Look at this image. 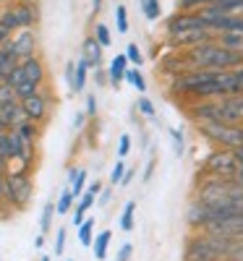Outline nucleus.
Instances as JSON below:
<instances>
[{"mask_svg":"<svg viewBox=\"0 0 243 261\" xmlns=\"http://www.w3.org/2000/svg\"><path fill=\"white\" fill-rule=\"evenodd\" d=\"M233 241L223 235L191 232L183 246V261H228Z\"/></svg>","mask_w":243,"mask_h":261,"instance_id":"1","label":"nucleus"},{"mask_svg":"<svg viewBox=\"0 0 243 261\" xmlns=\"http://www.w3.org/2000/svg\"><path fill=\"white\" fill-rule=\"evenodd\" d=\"M199 136H204L214 149L235 151L243 146V125H228V123H193Z\"/></svg>","mask_w":243,"mask_h":261,"instance_id":"2","label":"nucleus"},{"mask_svg":"<svg viewBox=\"0 0 243 261\" xmlns=\"http://www.w3.org/2000/svg\"><path fill=\"white\" fill-rule=\"evenodd\" d=\"M32 193H34V180L29 172L21 170L6 172V206L11 212H24L32 201Z\"/></svg>","mask_w":243,"mask_h":261,"instance_id":"3","label":"nucleus"},{"mask_svg":"<svg viewBox=\"0 0 243 261\" xmlns=\"http://www.w3.org/2000/svg\"><path fill=\"white\" fill-rule=\"evenodd\" d=\"M238 170V160L228 149H214L204 157L202 165V178H217V180H233Z\"/></svg>","mask_w":243,"mask_h":261,"instance_id":"4","label":"nucleus"},{"mask_svg":"<svg viewBox=\"0 0 243 261\" xmlns=\"http://www.w3.org/2000/svg\"><path fill=\"white\" fill-rule=\"evenodd\" d=\"M53 102H55V99H53L45 89H39L37 94H32V97H27V99H21V110L27 113V118H29L32 123L45 125L47 118H50V105H53Z\"/></svg>","mask_w":243,"mask_h":261,"instance_id":"5","label":"nucleus"},{"mask_svg":"<svg viewBox=\"0 0 243 261\" xmlns=\"http://www.w3.org/2000/svg\"><path fill=\"white\" fill-rule=\"evenodd\" d=\"M11 50L13 55L21 60H27L32 55H39V39H37V32L34 29H18L16 34H11Z\"/></svg>","mask_w":243,"mask_h":261,"instance_id":"6","label":"nucleus"},{"mask_svg":"<svg viewBox=\"0 0 243 261\" xmlns=\"http://www.w3.org/2000/svg\"><path fill=\"white\" fill-rule=\"evenodd\" d=\"M188 29H207L204 21H202V16H199L196 11H193V13H178V11H175V13L165 21V34H167V39L178 37V34H183V32H188Z\"/></svg>","mask_w":243,"mask_h":261,"instance_id":"7","label":"nucleus"},{"mask_svg":"<svg viewBox=\"0 0 243 261\" xmlns=\"http://www.w3.org/2000/svg\"><path fill=\"white\" fill-rule=\"evenodd\" d=\"M207 42H214V34L209 29H188L178 37H173L170 39V45L173 47H178L181 53L191 50V47H199V45H207Z\"/></svg>","mask_w":243,"mask_h":261,"instance_id":"8","label":"nucleus"},{"mask_svg":"<svg viewBox=\"0 0 243 261\" xmlns=\"http://www.w3.org/2000/svg\"><path fill=\"white\" fill-rule=\"evenodd\" d=\"M21 71H24V79L32 81V84H37L39 89L45 86V81H47V68H45V60H42L39 55H32V58H27V60H21Z\"/></svg>","mask_w":243,"mask_h":261,"instance_id":"9","label":"nucleus"},{"mask_svg":"<svg viewBox=\"0 0 243 261\" xmlns=\"http://www.w3.org/2000/svg\"><path fill=\"white\" fill-rule=\"evenodd\" d=\"M186 222H188L191 232H202V230L207 227V222H209V209H207V204L199 201V199H193V201L188 204V209H186Z\"/></svg>","mask_w":243,"mask_h":261,"instance_id":"10","label":"nucleus"},{"mask_svg":"<svg viewBox=\"0 0 243 261\" xmlns=\"http://www.w3.org/2000/svg\"><path fill=\"white\" fill-rule=\"evenodd\" d=\"M11 8L16 11V18L21 29H34L39 24V6L37 3H21V0H13Z\"/></svg>","mask_w":243,"mask_h":261,"instance_id":"11","label":"nucleus"},{"mask_svg":"<svg viewBox=\"0 0 243 261\" xmlns=\"http://www.w3.org/2000/svg\"><path fill=\"white\" fill-rule=\"evenodd\" d=\"M102 58H105V50L102 45L89 34V37H84L81 42V60H86V65H89V71L94 68H102Z\"/></svg>","mask_w":243,"mask_h":261,"instance_id":"12","label":"nucleus"},{"mask_svg":"<svg viewBox=\"0 0 243 261\" xmlns=\"http://www.w3.org/2000/svg\"><path fill=\"white\" fill-rule=\"evenodd\" d=\"M18 146H21V139H18L16 130H6V134H0V157H3L8 165L16 162Z\"/></svg>","mask_w":243,"mask_h":261,"instance_id":"13","label":"nucleus"},{"mask_svg":"<svg viewBox=\"0 0 243 261\" xmlns=\"http://www.w3.org/2000/svg\"><path fill=\"white\" fill-rule=\"evenodd\" d=\"M128 68V60L126 55H115L113 60H110V68H107V86H113V89H120V84H123V73Z\"/></svg>","mask_w":243,"mask_h":261,"instance_id":"14","label":"nucleus"},{"mask_svg":"<svg viewBox=\"0 0 243 261\" xmlns=\"http://www.w3.org/2000/svg\"><path fill=\"white\" fill-rule=\"evenodd\" d=\"M86 170L84 167H71L68 170V191L74 193V199H79V196L86 191Z\"/></svg>","mask_w":243,"mask_h":261,"instance_id":"15","label":"nucleus"},{"mask_svg":"<svg viewBox=\"0 0 243 261\" xmlns=\"http://www.w3.org/2000/svg\"><path fill=\"white\" fill-rule=\"evenodd\" d=\"M110 241H113V232L110 230H100L92 241V251H94V258L97 261H105L107 258V248H110Z\"/></svg>","mask_w":243,"mask_h":261,"instance_id":"16","label":"nucleus"},{"mask_svg":"<svg viewBox=\"0 0 243 261\" xmlns=\"http://www.w3.org/2000/svg\"><path fill=\"white\" fill-rule=\"evenodd\" d=\"M214 42H217L220 47L230 50V53H240V50H243V34L223 32V34H214Z\"/></svg>","mask_w":243,"mask_h":261,"instance_id":"17","label":"nucleus"},{"mask_svg":"<svg viewBox=\"0 0 243 261\" xmlns=\"http://www.w3.org/2000/svg\"><path fill=\"white\" fill-rule=\"evenodd\" d=\"M94 227H97V220H94V217H86V220L76 227L79 243H81L84 248H89V246H92V241H94Z\"/></svg>","mask_w":243,"mask_h":261,"instance_id":"18","label":"nucleus"},{"mask_svg":"<svg viewBox=\"0 0 243 261\" xmlns=\"http://www.w3.org/2000/svg\"><path fill=\"white\" fill-rule=\"evenodd\" d=\"M86 81H89V65H86V60H76V76H74V86L71 92L74 94H81L86 89Z\"/></svg>","mask_w":243,"mask_h":261,"instance_id":"19","label":"nucleus"},{"mask_svg":"<svg viewBox=\"0 0 243 261\" xmlns=\"http://www.w3.org/2000/svg\"><path fill=\"white\" fill-rule=\"evenodd\" d=\"M0 29H6L8 34H16V32L21 29V24H18V18H16V11H13L11 6H6V8H0Z\"/></svg>","mask_w":243,"mask_h":261,"instance_id":"20","label":"nucleus"},{"mask_svg":"<svg viewBox=\"0 0 243 261\" xmlns=\"http://www.w3.org/2000/svg\"><path fill=\"white\" fill-rule=\"evenodd\" d=\"M134 225H136V201L131 199V201H126V206L120 212V230L123 232H131V230H134Z\"/></svg>","mask_w":243,"mask_h":261,"instance_id":"21","label":"nucleus"},{"mask_svg":"<svg viewBox=\"0 0 243 261\" xmlns=\"http://www.w3.org/2000/svg\"><path fill=\"white\" fill-rule=\"evenodd\" d=\"M16 134H18L21 139H24V141L37 144V141H39V136H42V125H37V123L27 120V123H21V125L16 128Z\"/></svg>","mask_w":243,"mask_h":261,"instance_id":"22","label":"nucleus"},{"mask_svg":"<svg viewBox=\"0 0 243 261\" xmlns=\"http://www.w3.org/2000/svg\"><path fill=\"white\" fill-rule=\"evenodd\" d=\"M53 217H55V201H47L42 206V214H39V232L47 235L53 230Z\"/></svg>","mask_w":243,"mask_h":261,"instance_id":"23","label":"nucleus"},{"mask_svg":"<svg viewBox=\"0 0 243 261\" xmlns=\"http://www.w3.org/2000/svg\"><path fill=\"white\" fill-rule=\"evenodd\" d=\"M123 81H128V84L139 92V94H144V92H147V81H144V76H141V71H139V68H131V65H128L126 73H123Z\"/></svg>","mask_w":243,"mask_h":261,"instance_id":"24","label":"nucleus"},{"mask_svg":"<svg viewBox=\"0 0 243 261\" xmlns=\"http://www.w3.org/2000/svg\"><path fill=\"white\" fill-rule=\"evenodd\" d=\"M74 193L68 191V188H63L60 191V196H58V201H55V214H68L71 209H74Z\"/></svg>","mask_w":243,"mask_h":261,"instance_id":"25","label":"nucleus"},{"mask_svg":"<svg viewBox=\"0 0 243 261\" xmlns=\"http://www.w3.org/2000/svg\"><path fill=\"white\" fill-rule=\"evenodd\" d=\"M139 6L147 16V21H157L160 11H162V0H139Z\"/></svg>","mask_w":243,"mask_h":261,"instance_id":"26","label":"nucleus"},{"mask_svg":"<svg viewBox=\"0 0 243 261\" xmlns=\"http://www.w3.org/2000/svg\"><path fill=\"white\" fill-rule=\"evenodd\" d=\"M92 37H94V39L100 42V45H102V50L113 45V37H110V29H107V24H102V21H97V24H94Z\"/></svg>","mask_w":243,"mask_h":261,"instance_id":"27","label":"nucleus"},{"mask_svg":"<svg viewBox=\"0 0 243 261\" xmlns=\"http://www.w3.org/2000/svg\"><path fill=\"white\" fill-rule=\"evenodd\" d=\"M170 139H173V151H175V157H183L186 154V139H183V130L178 128H170Z\"/></svg>","mask_w":243,"mask_h":261,"instance_id":"28","label":"nucleus"},{"mask_svg":"<svg viewBox=\"0 0 243 261\" xmlns=\"http://www.w3.org/2000/svg\"><path fill=\"white\" fill-rule=\"evenodd\" d=\"M126 60H128V65H134V68H139V65L144 63V53L139 50V45H136V42H131V45L126 47Z\"/></svg>","mask_w":243,"mask_h":261,"instance_id":"29","label":"nucleus"},{"mask_svg":"<svg viewBox=\"0 0 243 261\" xmlns=\"http://www.w3.org/2000/svg\"><path fill=\"white\" fill-rule=\"evenodd\" d=\"M37 92H39V86L32 84V81H27V79L16 86V97H18V102H21V99H27V97H32V94H37Z\"/></svg>","mask_w":243,"mask_h":261,"instance_id":"30","label":"nucleus"},{"mask_svg":"<svg viewBox=\"0 0 243 261\" xmlns=\"http://www.w3.org/2000/svg\"><path fill=\"white\" fill-rule=\"evenodd\" d=\"M115 24H118V32H120V34L128 32V8H126L123 3L115 6Z\"/></svg>","mask_w":243,"mask_h":261,"instance_id":"31","label":"nucleus"},{"mask_svg":"<svg viewBox=\"0 0 243 261\" xmlns=\"http://www.w3.org/2000/svg\"><path fill=\"white\" fill-rule=\"evenodd\" d=\"M13 102H18V97H16V89H13V86H8V84L3 81V84H0V107L13 105Z\"/></svg>","mask_w":243,"mask_h":261,"instance_id":"32","label":"nucleus"},{"mask_svg":"<svg viewBox=\"0 0 243 261\" xmlns=\"http://www.w3.org/2000/svg\"><path fill=\"white\" fill-rule=\"evenodd\" d=\"M123 172H126V160H118V162L113 165V172H110V188L120 186V180H123Z\"/></svg>","mask_w":243,"mask_h":261,"instance_id":"33","label":"nucleus"},{"mask_svg":"<svg viewBox=\"0 0 243 261\" xmlns=\"http://www.w3.org/2000/svg\"><path fill=\"white\" fill-rule=\"evenodd\" d=\"M136 107H139V113L144 115V118H154V115H157V110H154V105H152V99L149 97H139V102H136Z\"/></svg>","mask_w":243,"mask_h":261,"instance_id":"34","label":"nucleus"},{"mask_svg":"<svg viewBox=\"0 0 243 261\" xmlns=\"http://www.w3.org/2000/svg\"><path fill=\"white\" fill-rule=\"evenodd\" d=\"M84 115L86 118H97V94H86L84 97Z\"/></svg>","mask_w":243,"mask_h":261,"instance_id":"35","label":"nucleus"},{"mask_svg":"<svg viewBox=\"0 0 243 261\" xmlns=\"http://www.w3.org/2000/svg\"><path fill=\"white\" fill-rule=\"evenodd\" d=\"M128 151H131V136L120 134V139H118V160H126Z\"/></svg>","mask_w":243,"mask_h":261,"instance_id":"36","label":"nucleus"},{"mask_svg":"<svg viewBox=\"0 0 243 261\" xmlns=\"http://www.w3.org/2000/svg\"><path fill=\"white\" fill-rule=\"evenodd\" d=\"M21 81H24V71H21V63H18L16 68H13V71H11V73L6 76V84H8V86H13V89H16V86H18Z\"/></svg>","mask_w":243,"mask_h":261,"instance_id":"37","label":"nucleus"},{"mask_svg":"<svg viewBox=\"0 0 243 261\" xmlns=\"http://www.w3.org/2000/svg\"><path fill=\"white\" fill-rule=\"evenodd\" d=\"M63 251H65V227L55 232V256H63Z\"/></svg>","mask_w":243,"mask_h":261,"instance_id":"38","label":"nucleus"},{"mask_svg":"<svg viewBox=\"0 0 243 261\" xmlns=\"http://www.w3.org/2000/svg\"><path fill=\"white\" fill-rule=\"evenodd\" d=\"M131 256H134V243H123L118 256H115V261H131Z\"/></svg>","mask_w":243,"mask_h":261,"instance_id":"39","label":"nucleus"},{"mask_svg":"<svg viewBox=\"0 0 243 261\" xmlns=\"http://www.w3.org/2000/svg\"><path fill=\"white\" fill-rule=\"evenodd\" d=\"M74 76H76V60H68L65 63V84H68V89L74 86Z\"/></svg>","mask_w":243,"mask_h":261,"instance_id":"40","label":"nucleus"},{"mask_svg":"<svg viewBox=\"0 0 243 261\" xmlns=\"http://www.w3.org/2000/svg\"><path fill=\"white\" fill-rule=\"evenodd\" d=\"M92 81H94L97 86H107V71H105V68H94V71H92Z\"/></svg>","mask_w":243,"mask_h":261,"instance_id":"41","label":"nucleus"},{"mask_svg":"<svg viewBox=\"0 0 243 261\" xmlns=\"http://www.w3.org/2000/svg\"><path fill=\"white\" fill-rule=\"evenodd\" d=\"M110 199H113V188H102V193L97 196V204H100V206H107Z\"/></svg>","mask_w":243,"mask_h":261,"instance_id":"42","label":"nucleus"},{"mask_svg":"<svg viewBox=\"0 0 243 261\" xmlns=\"http://www.w3.org/2000/svg\"><path fill=\"white\" fill-rule=\"evenodd\" d=\"M154 167H157V160L152 157V160L147 162V170H144V183H149V180H152V172H154Z\"/></svg>","mask_w":243,"mask_h":261,"instance_id":"43","label":"nucleus"},{"mask_svg":"<svg viewBox=\"0 0 243 261\" xmlns=\"http://www.w3.org/2000/svg\"><path fill=\"white\" fill-rule=\"evenodd\" d=\"M136 178V172H134V167H126V172H123V180H120V186H131V180Z\"/></svg>","mask_w":243,"mask_h":261,"instance_id":"44","label":"nucleus"},{"mask_svg":"<svg viewBox=\"0 0 243 261\" xmlns=\"http://www.w3.org/2000/svg\"><path fill=\"white\" fill-rule=\"evenodd\" d=\"M84 125H86V115H84V113H76V115H74V128L81 130Z\"/></svg>","mask_w":243,"mask_h":261,"instance_id":"45","label":"nucleus"},{"mask_svg":"<svg viewBox=\"0 0 243 261\" xmlns=\"http://www.w3.org/2000/svg\"><path fill=\"white\" fill-rule=\"evenodd\" d=\"M89 193H94V196H100L102 193V180H94V183H89V188H86Z\"/></svg>","mask_w":243,"mask_h":261,"instance_id":"46","label":"nucleus"},{"mask_svg":"<svg viewBox=\"0 0 243 261\" xmlns=\"http://www.w3.org/2000/svg\"><path fill=\"white\" fill-rule=\"evenodd\" d=\"M233 180H235L238 186H243V165H238V170H235V175H233Z\"/></svg>","mask_w":243,"mask_h":261,"instance_id":"47","label":"nucleus"},{"mask_svg":"<svg viewBox=\"0 0 243 261\" xmlns=\"http://www.w3.org/2000/svg\"><path fill=\"white\" fill-rule=\"evenodd\" d=\"M34 248H45V235H42V232L34 238Z\"/></svg>","mask_w":243,"mask_h":261,"instance_id":"48","label":"nucleus"},{"mask_svg":"<svg viewBox=\"0 0 243 261\" xmlns=\"http://www.w3.org/2000/svg\"><path fill=\"white\" fill-rule=\"evenodd\" d=\"M8 39H11V34H8L6 29H0V47H3V45H6Z\"/></svg>","mask_w":243,"mask_h":261,"instance_id":"49","label":"nucleus"},{"mask_svg":"<svg viewBox=\"0 0 243 261\" xmlns=\"http://www.w3.org/2000/svg\"><path fill=\"white\" fill-rule=\"evenodd\" d=\"M92 11H94V16L102 11V0H92Z\"/></svg>","mask_w":243,"mask_h":261,"instance_id":"50","label":"nucleus"},{"mask_svg":"<svg viewBox=\"0 0 243 261\" xmlns=\"http://www.w3.org/2000/svg\"><path fill=\"white\" fill-rule=\"evenodd\" d=\"M233 154H235V160H238V165H243V146H240V149H235V151H233Z\"/></svg>","mask_w":243,"mask_h":261,"instance_id":"51","label":"nucleus"},{"mask_svg":"<svg viewBox=\"0 0 243 261\" xmlns=\"http://www.w3.org/2000/svg\"><path fill=\"white\" fill-rule=\"evenodd\" d=\"M13 0H0V8H6V6H11Z\"/></svg>","mask_w":243,"mask_h":261,"instance_id":"52","label":"nucleus"},{"mask_svg":"<svg viewBox=\"0 0 243 261\" xmlns=\"http://www.w3.org/2000/svg\"><path fill=\"white\" fill-rule=\"evenodd\" d=\"M212 3H217V0H204V6H212Z\"/></svg>","mask_w":243,"mask_h":261,"instance_id":"53","label":"nucleus"},{"mask_svg":"<svg viewBox=\"0 0 243 261\" xmlns=\"http://www.w3.org/2000/svg\"><path fill=\"white\" fill-rule=\"evenodd\" d=\"M39 261H53V258H50V256H42V258H39Z\"/></svg>","mask_w":243,"mask_h":261,"instance_id":"54","label":"nucleus"},{"mask_svg":"<svg viewBox=\"0 0 243 261\" xmlns=\"http://www.w3.org/2000/svg\"><path fill=\"white\" fill-rule=\"evenodd\" d=\"M21 3H37V0H21Z\"/></svg>","mask_w":243,"mask_h":261,"instance_id":"55","label":"nucleus"},{"mask_svg":"<svg viewBox=\"0 0 243 261\" xmlns=\"http://www.w3.org/2000/svg\"><path fill=\"white\" fill-rule=\"evenodd\" d=\"M0 84H3V73H0Z\"/></svg>","mask_w":243,"mask_h":261,"instance_id":"56","label":"nucleus"},{"mask_svg":"<svg viewBox=\"0 0 243 261\" xmlns=\"http://www.w3.org/2000/svg\"><path fill=\"white\" fill-rule=\"evenodd\" d=\"M240 58H243V50H240Z\"/></svg>","mask_w":243,"mask_h":261,"instance_id":"57","label":"nucleus"},{"mask_svg":"<svg viewBox=\"0 0 243 261\" xmlns=\"http://www.w3.org/2000/svg\"><path fill=\"white\" fill-rule=\"evenodd\" d=\"M68 261H74V258H68Z\"/></svg>","mask_w":243,"mask_h":261,"instance_id":"58","label":"nucleus"},{"mask_svg":"<svg viewBox=\"0 0 243 261\" xmlns=\"http://www.w3.org/2000/svg\"><path fill=\"white\" fill-rule=\"evenodd\" d=\"M0 261H3V258H0Z\"/></svg>","mask_w":243,"mask_h":261,"instance_id":"59","label":"nucleus"}]
</instances>
